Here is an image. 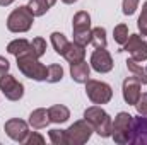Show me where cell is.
<instances>
[{
	"mask_svg": "<svg viewBox=\"0 0 147 145\" xmlns=\"http://www.w3.org/2000/svg\"><path fill=\"white\" fill-rule=\"evenodd\" d=\"M17 58V68L21 70L22 75H26L28 79H33V80H46V73H48V67H45L39 58H36L31 50L28 53H22Z\"/></svg>",
	"mask_w": 147,
	"mask_h": 145,
	"instance_id": "obj_1",
	"label": "cell"
},
{
	"mask_svg": "<svg viewBox=\"0 0 147 145\" xmlns=\"http://www.w3.org/2000/svg\"><path fill=\"white\" fill-rule=\"evenodd\" d=\"M84 119L91 123L92 130L103 137V138H108L111 137V126H113V121H111L110 114L99 106H91L84 111Z\"/></svg>",
	"mask_w": 147,
	"mask_h": 145,
	"instance_id": "obj_2",
	"label": "cell"
},
{
	"mask_svg": "<svg viewBox=\"0 0 147 145\" xmlns=\"http://www.w3.org/2000/svg\"><path fill=\"white\" fill-rule=\"evenodd\" d=\"M34 22V15L29 10L28 5H21L17 9H14L10 12V15L7 17V29L12 33H26L31 29Z\"/></svg>",
	"mask_w": 147,
	"mask_h": 145,
	"instance_id": "obj_3",
	"label": "cell"
},
{
	"mask_svg": "<svg viewBox=\"0 0 147 145\" xmlns=\"http://www.w3.org/2000/svg\"><path fill=\"white\" fill-rule=\"evenodd\" d=\"M132 114L128 113H118V116L113 121L111 126V137L116 144L125 145L130 144V135H132Z\"/></svg>",
	"mask_w": 147,
	"mask_h": 145,
	"instance_id": "obj_4",
	"label": "cell"
},
{
	"mask_svg": "<svg viewBox=\"0 0 147 145\" xmlns=\"http://www.w3.org/2000/svg\"><path fill=\"white\" fill-rule=\"evenodd\" d=\"M72 31H74V41L86 46L87 43H91V15L84 10L77 12L74 15L72 21Z\"/></svg>",
	"mask_w": 147,
	"mask_h": 145,
	"instance_id": "obj_5",
	"label": "cell"
},
{
	"mask_svg": "<svg viewBox=\"0 0 147 145\" xmlns=\"http://www.w3.org/2000/svg\"><path fill=\"white\" fill-rule=\"evenodd\" d=\"M86 94L94 104H108L113 97V91L106 82L91 79L86 82Z\"/></svg>",
	"mask_w": 147,
	"mask_h": 145,
	"instance_id": "obj_6",
	"label": "cell"
},
{
	"mask_svg": "<svg viewBox=\"0 0 147 145\" xmlns=\"http://www.w3.org/2000/svg\"><path fill=\"white\" fill-rule=\"evenodd\" d=\"M92 132H94V130H92V126H91L89 121L79 119V121H75L74 125H70L69 130H65V133H67V144H70V145L86 144V142L91 138Z\"/></svg>",
	"mask_w": 147,
	"mask_h": 145,
	"instance_id": "obj_7",
	"label": "cell"
},
{
	"mask_svg": "<svg viewBox=\"0 0 147 145\" xmlns=\"http://www.w3.org/2000/svg\"><path fill=\"white\" fill-rule=\"evenodd\" d=\"M121 51H128L134 60L146 62L147 60V36L130 34L127 43L121 46Z\"/></svg>",
	"mask_w": 147,
	"mask_h": 145,
	"instance_id": "obj_8",
	"label": "cell"
},
{
	"mask_svg": "<svg viewBox=\"0 0 147 145\" xmlns=\"http://www.w3.org/2000/svg\"><path fill=\"white\" fill-rule=\"evenodd\" d=\"M0 91L9 101H19L24 96V85L12 75L2 73L0 75Z\"/></svg>",
	"mask_w": 147,
	"mask_h": 145,
	"instance_id": "obj_9",
	"label": "cell"
},
{
	"mask_svg": "<svg viewBox=\"0 0 147 145\" xmlns=\"http://www.w3.org/2000/svg\"><path fill=\"white\" fill-rule=\"evenodd\" d=\"M130 144L147 145V114H139L132 118Z\"/></svg>",
	"mask_w": 147,
	"mask_h": 145,
	"instance_id": "obj_10",
	"label": "cell"
},
{
	"mask_svg": "<svg viewBox=\"0 0 147 145\" xmlns=\"http://www.w3.org/2000/svg\"><path fill=\"white\" fill-rule=\"evenodd\" d=\"M3 128H5V133H7L12 140H16V142H19V144H24V140H26L28 135H29L28 123L22 121V119H19V118L9 119Z\"/></svg>",
	"mask_w": 147,
	"mask_h": 145,
	"instance_id": "obj_11",
	"label": "cell"
},
{
	"mask_svg": "<svg viewBox=\"0 0 147 145\" xmlns=\"http://www.w3.org/2000/svg\"><path fill=\"white\" fill-rule=\"evenodd\" d=\"M91 67L99 73H106L113 68V58L106 48H96L91 55Z\"/></svg>",
	"mask_w": 147,
	"mask_h": 145,
	"instance_id": "obj_12",
	"label": "cell"
},
{
	"mask_svg": "<svg viewBox=\"0 0 147 145\" xmlns=\"http://www.w3.org/2000/svg\"><path fill=\"white\" fill-rule=\"evenodd\" d=\"M140 89H142V84H140L139 79H135V77L125 79L123 80V99H125V103L135 106L139 97H140V94H142Z\"/></svg>",
	"mask_w": 147,
	"mask_h": 145,
	"instance_id": "obj_13",
	"label": "cell"
},
{
	"mask_svg": "<svg viewBox=\"0 0 147 145\" xmlns=\"http://www.w3.org/2000/svg\"><path fill=\"white\" fill-rule=\"evenodd\" d=\"M89 72H91V67L87 65V62H79V63H72L70 65V75H72V80H75L77 84H86L89 80Z\"/></svg>",
	"mask_w": 147,
	"mask_h": 145,
	"instance_id": "obj_14",
	"label": "cell"
},
{
	"mask_svg": "<svg viewBox=\"0 0 147 145\" xmlns=\"http://www.w3.org/2000/svg\"><path fill=\"white\" fill-rule=\"evenodd\" d=\"M86 46H82V44H79V43H70L69 44V48H67V51L63 53V58L72 65V63H79V62H82L84 60V56H86V50H84Z\"/></svg>",
	"mask_w": 147,
	"mask_h": 145,
	"instance_id": "obj_15",
	"label": "cell"
},
{
	"mask_svg": "<svg viewBox=\"0 0 147 145\" xmlns=\"http://www.w3.org/2000/svg\"><path fill=\"white\" fill-rule=\"evenodd\" d=\"M50 123V116H48V111L43 108L34 109L31 114H29V125L34 128V130H41V128H46Z\"/></svg>",
	"mask_w": 147,
	"mask_h": 145,
	"instance_id": "obj_16",
	"label": "cell"
},
{
	"mask_svg": "<svg viewBox=\"0 0 147 145\" xmlns=\"http://www.w3.org/2000/svg\"><path fill=\"white\" fill-rule=\"evenodd\" d=\"M48 116H50V121L53 123H65L70 118V111L63 104H55L48 109Z\"/></svg>",
	"mask_w": 147,
	"mask_h": 145,
	"instance_id": "obj_17",
	"label": "cell"
},
{
	"mask_svg": "<svg viewBox=\"0 0 147 145\" xmlns=\"http://www.w3.org/2000/svg\"><path fill=\"white\" fill-rule=\"evenodd\" d=\"M127 67H128V70L134 73V77L135 79H139L140 80V84L147 85V67H142L137 60H134V58H130V60H127Z\"/></svg>",
	"mask_w": 147,
	"mask_h": 145,
	"instance_id": "obj_18",
	"label": "cell"
},
{
	"mask_svg": "<svg viewBox=\"0 0 147 145\" xmlns=\"http://www.w3.org/2000/svg\"><path fill=\"white\" fill-rule=\"evenodd\" d=\"M29 50H31V43L28 39H14L7 46V51L10 55H14V56H19L22 53H28Z\"/></svg>",
	"mask_w": 147,
	"mask_h": 145,
	"instance_id": "obj_19",
	"label": "cell"
},
{
	"mask_svg": "<svg viewBox=\"0 0 147 145\" xmlns=\"http://www.w3.org/2000/svg\"><path fill=\"white\" fill-rule=\"evenodd\" d=\"M51 44H53V50L58 53V55H62L63 56V53L67 51V48H69V41H67V38L63 36L62 33H51Z\"/></svg>",
	"mask_w": 147,
	"mask_h": 145,
	"instance_id": "obj_20",
	"label": "cell"
},
{
	"mask_svg": "<svg viewBox=\"0 0 147 145\" xmlns=\"http://www.w3.org/2000/svg\"><path fill=\"white\" fill-rule=\"evenodd\" d=\"M91 43L94 48H106V29L105 28H94L91 34Z\"/></svg>",
	"mask_w": 147,
	"mask_h": 145,
	"instance_id": "obj_21",
	"label": "cell"
},
{
	"mask_svg": "<svg viewBox=\"0 0 147 145\" xmlns=\"http://www.w3.org/2000/svg\"><path fill=\"white\" fill-rule=\"evenodd\" d=\"M28 7H29V10L33 12L34 17H39V15H45V14L48 12L50 3H48L46 0H29Z\"/></svg>",
	"mask_w": 147,
	"mask_h": 145,
	"instance_id": "obj_22",
	"label": "cell"
},
{
	"mask_svg": "<svg viewBox=\"0 0 147 145\" xmlns=\"http://www.w3.org/2000/svg\"><path fill=\"white\" fill-rule=\"evenodd\" d=\"M63 77V68L60 65H48V73H46V82L50 84H55V82H60Z\"/></svg>",
	"mask_w": 147,
	"mask_h": 145,
	"instance_id": "obj_23",
	"label": "cell"
},
{
	"mask_svg": "<svg viewBox=\"0 0 147 145\" xmlns=\"http://www.w3.org/2000/svg\"><path fill=\"white\" fill-rule=\"evenodd\" d=\"M128 28L125 26V24H118L115 29H113V38H115V41L120 44V46H123L125 43H127V39H128Z\"/></svg>",
	"mask_w": 147,
	"mask_h": 145,
	"instance_id": "obj_24",
	"label": "cell"
},
{
	"mask_svg": "<svg viewBox=\"0 0 147 145\" xmlns=\"http://www.w3.org/2000/svg\"><path fill=\"white\" fill-rule=\"evenodd\" d=\"M46 51V41L43 38H34L31 41V53L36 56V58H41Z\"/></svg>",
	"mask_w": 147,
	"mask_h": 145,
	"instance_id": "obj_25",
	"label": "cell"
},
{
	"mask_svg": "<svg viewBox=\"0 0 147 145\" xmlns=\"http://www.w3.org/2000/svg\"><path fill=\"white\" fill-rule=\"evenodd\" d=\"M50 140H51V144L55 145H65L67 144V133H65V130H50Z\"/></svg>",
	"mask_w": 147,
	"mask_h": 145,
	"instance_id": "obj_26",
	"label": "cell"
},
{
	"mask_svg": "<svg viewBox=\"0 0 147 145\" xmlns=\"http://www.w3.org/2000/svg\"><path fill=\"white\" fill-rule=\"evenodd\" d=\"M137 26H139V31L142 33V36H147V2H144V5H142V14L139 17Z\"/></svg>",
	"mask_w": 147,
	"mask_h": 145,
	"instance_id": "obj_27",
	"label": "cell"
},
{
	"mask_svg": "<svg viewBox=\"0 0 147 145\" xmlns=\"http://www.w3.org/2000/svg\"><path fill=\"white\" fill-rule=\"evenodd\" d=\"M139 7V0H123V14L132 15Z\"/></svg>",
	"mask_w": 147,
	"mask_h": 145,
	"instance_id": "obj_28",
	"label": "cell"
},
{
	"mask_svg": "<svg viewBox=\"0 0 147 145\" xmlns=\"http://www.w3.org/2000/svg\"><path fill=\"white\" fill-rule=\"evenodd\" d=\"M24 144H28V145H43L45 144V138L39 135V133H36V132H33V133H29L28 135V138L24 140Z\"/></svg>",
	"mask_w": 147,
	"mask_h": 145,
	"instance_id": "obj_29",
	"label": "cell"
},
{
	"mask_svg": "<svg viewBox=\"0 0 147 145\" xmlns=\"http://www.w3.org/2000/svg\"><path fill=\"white\" fill-rule=\"evenodd\" d=\"M135 108H137V113H139V114H147V92L146 94H140V97H139Z\"/></svg>",
	"mask_w": 147,
	"mask_h": 145,
	"instance_id": "obj_30",
	"label": "cell"
},
{
	"mask_svg": "<svg viewBox=\"0 0 147 145\" xmlns=\"http://www.w3.org/2000/svg\"><path fill=\"white\" fill-rule=\"evenodd\" d=\"M9 68H10L9 60H7L5 56H0V75H2V73H7L9 72Z\"/></svg>",
	"mask_w": 147,
	"mask_h": 145,
	"instance_id": "obj_31",
	"label": "cell"
},
{
	"mask_svg": "<svg viewBox=\"0 0 147 145\" xmlns=\"http://www.w3.org/2000/svg\"><path fill=\"white\" fill-rule=\"evenodd\" d=\"M12 2H14V0H0V5H2V7H7V5H10Z\"/></svg>",
	"mask_w": 147,
	"mask_h": 145,
	"instance_id": "obj_32",
	"label": "cell"
},
{
	"mask_svg": "<svg viewBox=\"0 0 147 145\" xmlns=\"http://www.w3.org/2000/svg\"><path fill=\"white\" fill-rule=\"evenodd\" d=\"M46 2H48V3H50V7H53V5H55V3H57V0H46Z\"/></svg>",
	"mask_w": 147,
	"mask_h": 145,
	"instance_id": "obj_33",
	"label": "cell"
},
{
	"mask_svg": "<svg viewBox=\"0 0 147 145\" xmlns=\"http://www.w3.org/2000/svg\"><path fill=\"white\" fill-rule=\"evenodd\" d=\"M63 3H74V2H77V0H62Z\"/></svg>",
	"mask_w": 147,
	"mask_h": 145,
	"instance_id": "obj_34",
	"label": "cell"
}]
</instances>
